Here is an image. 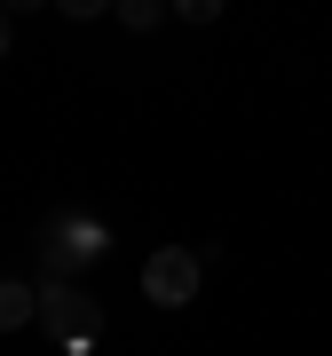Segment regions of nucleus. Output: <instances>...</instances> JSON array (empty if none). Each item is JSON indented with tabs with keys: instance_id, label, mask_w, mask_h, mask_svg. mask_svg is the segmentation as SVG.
Instances as JSON below:
<instances>
[{
	"instance_id": "1",
	"label": "nucleus",
	"mask_w": 332,
	"mask_h": 356,
	"mask_svg": "<svg viewBox=\"0 0 332 356\" xmlns=\"http://www.w3.org/2000/svg\"><path fill=\"white\" fill-rule=\"evenodd\" d=\"M142 293H151L158 309H182L198 293V254L190 245H158V254L142 261Z\"/></svg>"
},
{
	"instance_id": "2",
	"label": "nucleus",
	"mask_w": 332,
	"mask_h": 356,
	"mask_svg": "<svg viewBox=\"0 0 332 356\" xmlns=\"http://www.w3.org/2000/svg\"><path fill=\"white\" fill-rule=\"evenodd\" d=\"M40 325H56V332H72V341H88V332L103 325V309L88 301V293H72V285H40Z\"/></svg>"
},
{
	"instance_id": "3",
	"label": "nucleus",
	"mask_w": 332,
	"mask_h": 356,
	"mask_svg": "<svg viewBox=\"0 0 332 356\" xmlns=\"http://www.w3.org/2000/svg\"><path fill=\"white\" fill-rule=\"evenodd\" d=\"M95 254H103V229H64V238L48 245V285H64L72 269H88Z\"/></svg>"
},
{
	"instance_id": "4",
	"label": "nucleus",
	"mask_w": 332,
	"mask_h": 356,
	"mask_svg": "<svg viewBox=\"0 0 332 356\" xmlns=\"http://www.w3.org/2000/svg\"><path fill=\"white\" fill-rule=\"evenodd\" d=\"M32 317H40V293L24 277H0V332H24Z\"/></svg>"
},
{
	"instance_id": "5",
	"label": "nucleus",
	"mask_w": 332,
	"mask_h": 356,
	"mask_svg": "<svg viewBox=\"0 0 332 356\" xmlns=\"http://www.w3.org/2000/svg\"><path fill=\"white\" fill-rule=\"evenodd\" d=\"M119 24L151 32V24H166V8H158V0H119Z\"/></svg>"
},
{
	"instance_id": "6",
	"label": "nucleus",
	"mask_w": 332,
	"mask_h": 356,
	"mask_svg": "<svg viewBox=\"0 0 332 356\" xmlns=\"http://www.w3.org/2000/svg\"><path fill=\"white\" fill-rule=\"evenodd\" d=\"M8 40H16V16L0 8V64H8Z\"/></svg>"
}]
</instances>
